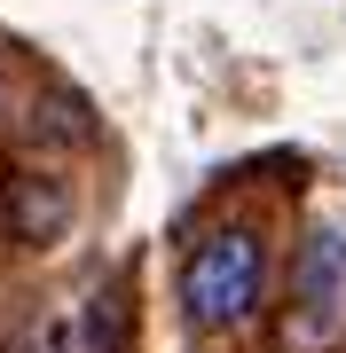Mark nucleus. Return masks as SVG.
Segmentation results:
<instances>
[{"label":"nucleus","mask_w":346,"mask_h":353,"mask_svg":"<svg viewBox=\"0 0 346 353\" xmlns=\"http://www.w3.org/2000/svg\"><path fill=\"white\" fill-rule=\"evenodd\" d=\"M71 345H79V353H126V338H118V290H103V299L79 314Z\"/></svg>","instance_id":"nucleus-4"},{"label":"nucleus","mask_w":346,"mask_h":353,"mask_svg":"<svg viewBox=\"0 0 346 353\" xmlns=\"http://www.w3.org/2000/svg\"><path fill=\"white\" fill-rule=\"evenodd\" d=\"M291 338L331 345L346 338V228H315L291 267Z\"/></svg>","instance_id":"nucleus-2"},{"label":"nucleus","mask_w":346,"mask_h":353,"mask_svg":"<svg viewBox=\"0 0 346 353\" xmlns=\"http://www.w3.org/2000/svg\"><path fill=\"white\" fill-rule=\"evenodd\" d=\"M0 220H8L16 236L48 243V236H55V220H64V189H55V181H39V173H24L8 196H0Z\"/></svg>","instance_id":"nucleus-3"},{"label":"nucleus","mask_w":346,"mask_h":353,"mask_svg":"<svg viewBox=\"0 0 346 353\" xmlns=\"http://www.w3.org/2000/svg\"><path fill=\"white\" fill-rule=\"evenodd\" d=\"M260 299H268V236L260 228H213L205 243L189 252V267H181V314H189L197 338H229V330H244L260 314Z\"/></svg>","instance_id":"nucleus-1"}]
</instances>
